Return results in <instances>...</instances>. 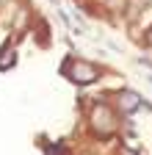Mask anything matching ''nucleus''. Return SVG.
I'll return each instance as SVG.
<instances>
[{"instance_id": "nucleus-1", "label": "nucleus", "mask_w": 152, "mask_h": 155, "mask_svg": "<svg viewBox=\"0 0 152 155\" xmlns=\"http://www.w3.org/2000/svg\"><path fill=\"white\" fill-rule=\"evenodd\" d=\"M66 72L72 75V81H75V83H91L94 78H97V69H94L91 64H86V61H75Z\"/></svg>"}, {"instance_id": "nucleus-2", "label": "nucleus", "mask_w": 152, "mask_h": 155, "mask_svg": "<svg viewBox=\"0 0 152 155\" xmlns=\"http://www.w3.org/2000/svg\"><path fill=\"white\" fill-rule=\"evenodd\" d=\"M119 100H122V105H125V111H133V108H138V97H136V94H133V91H125V94L119 97Z\"/></svg>"}]
</instances>
